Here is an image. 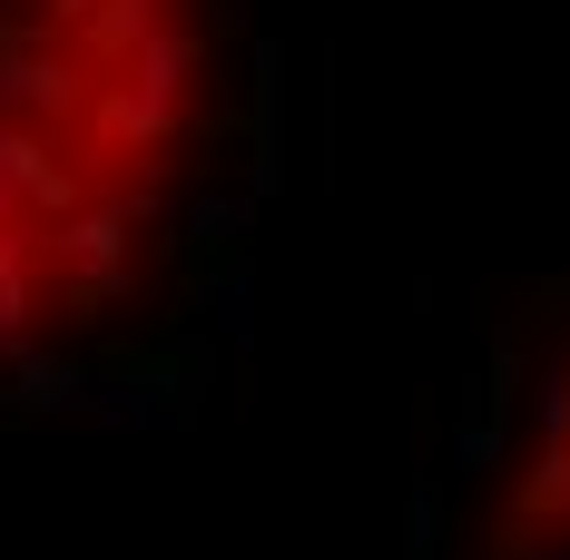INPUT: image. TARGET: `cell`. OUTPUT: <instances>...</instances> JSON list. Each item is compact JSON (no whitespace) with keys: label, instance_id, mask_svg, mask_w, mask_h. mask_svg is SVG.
I'll list each match as a JSON object with an SVG mask.
<instances>
[{"label":"cell","instance_id":"6da1fadb","mask_svg":"<svg viewBox=\"0 0 570 560\" xmlns=\"http://www.w3.org/2000/svg\"><path fill=\"white\" fill-rule=\"evenodd\" d=\"M207 109V0H0V364L158 256Z\"/></svg>","mask_w":570,"mask_h":560}]
</instances>
